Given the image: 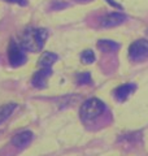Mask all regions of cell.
Listing matches in <instances>:
<instances>
[{
  "mask_svg": "<svg viewBox=\"0 0 148 156\" xmlns=\"http://www.w3.org/2000/svg\"><path fill=\"white\" fill-rule=\"evenodd\" d=\"M129 57L132 61H142L148 58V41L138 39L129 47Z\"/></svg>",
  "mask_w": 148,
  "mask_h": 156,
  "instance_id": "277c9868",
  "label": "cell"
},
{
  "mask_svg": "<svg viewBox=\"0 0 148 156\" xmlns=\"http://www.w3.org/2000/svg\"><path fill=\"white\" fill-rule=\"evenodd\" d=\"M74 2H78V3H87V2H92V0H74Z\"/></svg>",
  "mask_w": 148,
  "mask_h": 156,
  "instance_id": "9a60e30c",
  "label": "cell"
},
{
  "mask_svg": "<svg viewBox=\"0 0 148 156\" xmlns=\"http://www.w3.org/2000/svg\"><path fill=\"white\" fill-rule=\"evenodd\" d=\"M105 109L107 107L104 101L97 99V98H91L82 104L79 109V117L83 121H92L97 119L99 116H101L105 112Z\"/></svg>",
  "mask_w": 148,
  "mask_h": 156,
  "instance_id": "7a4b0ae2",
  "label": "cell"
},
{
  "mask_svg": "<svg viewBox=\"0 0 148 156\" xmlns=\"http://www.w3.org/2000/svg\"><path fill=\"white\" fill-rule=\"evenodd\" d=\"M97 47H99V50L103 52L111 53V52H116L118 48H120V44H118L117 42L109 41V39H100V41L97 42Z\"/></svg>",
  "mask_w": 148,
  "mask_h": 156,
  "instance_id": "30bf717a",
  "label": "cell"
},
{
  "mask_svg": "<svg viewBox=\"0 0 148 156\" xmlns=\"http://www.w3.org/2000/svg\"><path fill=\"white\" fill-rule=\"evenodd\" d=\"M7 3H13V4H19V5H25V0H4Z\"/></svg>",
  "mask_w": 148,
  "mask_h": 156,
  "instance_id": "5bb4252c",
  "label": "cell"
},
{
  "mask_svg": "<svg viewBox=\"0 0 148 156\" xmlns=\"http://www.w3.org/2000/svg\"><path fill=\"white\" fill-rule=\"evenodd\" d=\"M51 68H41L33 76L31 83L34 87H38V89H44L47 85V78L51 76Z\"/></svg>",
  "mask_w": 148,
  "mask_h": 156,
  "instance_id": "8992f818",
  "label": "cell"
},
{
  "mask_svg": "<svg viewBox=\"0 0 148 156\" xmlns=\"http://www.w3.org/2000/svg\"><path fill=\"white\" fill-rule=\"evenodd\" d=\"M17 109L16 103H8L0 107V124H3L4 121H7L9 117L13 115V112Z\"/></svg>",
  "mask_w": 148,
  "mask_h": 156,
  "instance_id": "8fae6325",
  "label": "cell"
},
{
  "mask_svg": "<svg viewBox=\"0 0 148 156\" xmlns=\"http://www.w3.org/2000/svg\"><path fill=\"white\" fill-rule=\"evenodd\" d=\"M57 61V55L53 52H43L42 56L39 57L38 65L41 68H51Z\"/></svg>",
  "mask_w": 148,
  "mask_h": 156,
  "instance_id": "9c48e42d",
  "label": "cell"
},
{
  "mask_svg": "<svg viewBox=\"0 0 148 156\" xmlns=\"http://www.w3.org/2000/svg\"><path fill=\"white\" fill-rule=\"evenodd\" d=\"M134 90H135V85L134 83H126V85H122L120 87H117V89L115 90V92H113V95H115V98L117 100L123 101V100H126L127 98H129V95Z\"/></svg>",
  "mask_w": 148,
  "mask_h": 156,
  "instance_id": "ba28073f",
  "label": "cell"
},
{
  "mask_svg": "<svg viewBox=\"0 0 148 156\" xmlns=\"http://www.w3.org/2000/svg\"><path fill=\"white\" fill-rule=\"evenodd\" d=\"M81 61L83 64H92L95 61V53H93L92 50H86L82 52L81 55Z\"/></svg>",
  "mask_w": 148,
  "mask_h": 156,
  "instance_id": "7c38bea8",
  "label": "cell"
},
{
  "mask_svg": "<svg viewBox=\"0 0 148 156\" xmlns=\"http://www.w3.org/2000/svg\"><path fill=\"white\" fill-rule=\"evenodd\" d=\"M126 21V16L122 13H118V12H113V13H108L105 14L104 17L101 18V26L103 27H115L123 23Z\"/></svg>",
  "mask_w": 148,
  "mask_h": 156,
  "instance_id": "5b68a950",
  "label": "cell"
},
{
  "mask_svg": "<svg viewBox=\"0 0 148 156\" xmlns=\"http://www.w3.org/2000/svg\"><path fill=\"white\" fill-rule=\"evenodd\" d=\"M48 38V30L43 27H27L21 38V46L25 51L38 52L42 51Z\"/></svg>",
  "mask_w": 148,
  "mask_h": 156,
  "instance_id": "6da1fadb",
  "label": "cell"
},
{
  "mask_svg": "<svg viewBox=\"0 0 148 156\" xmlns=\"http://www.w3.org/2000/svg\"><path fill=\"white\" fill-rule=\"evenodd\" d=\"M31 139H33L31 131L30 130H22V131H19V133H17L16 135H13V138L11 140H12V144L14 146V147L22 148L27 143H30Z\"/></svg>",
  "mask_w": 148,
  "mask_h": 156,
  "instance_id": "52a82bcc",
  "label": "cell"
},
{
  "mask_svg": "<svg viewBox=\"0 0 148 156\" xmlns=\"http://www.w3.org/2000/svg\"><path fill=\"white\" fill-rule=\"evenodd\" d=\"M8 60H9V64H11L13 68H18V66L23 65L27 60L26 55H25V50L21 46V43L16 42L14 39H12V41L9 42Z\"/></svg>",
  "mask_w": 148,
  "mask_h": 156,
  "instance_id": "3957f363",
  "label": "cell"
},
{
  "mask_svg": "<svg viewBox=\"0 0 148 156\" xmlns=\"http://www.w3.org/2000/svg\"><path fill=\"white\" fill-rule=\"evenodd\" d=\"M78 83L79 85H88L91 83V74L90 73H82V74L78 76Z\"/></svg>",
  "mask_w": 148,
  "mask_h": 156,
  "instance_id": "4fadbf2b",
  "label": "cell"
}]
</instances>
